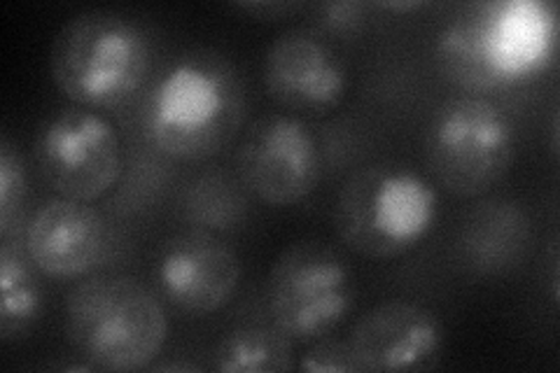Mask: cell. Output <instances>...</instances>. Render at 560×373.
<instances>
[{
	"label": "cell",
	"mask_w": 560,
	"mask_h": 373,
	"mask_svg": "<svg viewBox=\"0 0 560 373\" xmlns=\"http://www.w3.org/2000/svg\"><path fill=\"white\" fill-rule=\"evenodd\" d=\"M556 14L537 0H495L463 10L440 31V73L471 94L500 92L528 80L553 57Z\"/></svg>",
	"instance_id": "6da1fadb"
},
{
	"label": "cell",
	"mask_w": 560,
	"mask_h": 373,
	"mask_svg": "<svg viewBox=\"0 0 560 373\" xmlns=\"http://www.w3.org/2000/svg\"><path fill=\"white\" fill-rule=\"evenodd\" d=\"M243 115L245 84L232 59L215 49H189L154 82L143 129L156 152L203 162L232 143Z\"/></svg>",
	"instance_id": "7a4b0ae2"
},
{
	"label": "cell",
	"mask_w": 560,
	"mask_h": 373,
	"mask_svg": "<svg viewBox=\"0 0 560 373\" xmlns=\"http://www.w3.org/2000/svg\"><path fill=\"white\" fill-rule=\"evenodd\" d=\"M68 343L86 366L138 371L152 364L168 336L164 306L131 276H92L63 301Z\"/></svg>",
	"instance_id": "3957f363"
},
{
	"label": "cell",
	"mask_w": 560,
	"mask_h": 373,
	"mask_svg": "<svg viewBox=\"0 0 560 373\" xmlns=\"http://www.w3.org/2000/svg\"><path fill=\"white\" fill-rule=\"evenodd\" d=\"M152 45L145 28L113 10L68 20L49 49V73L80 108H117L145 84Z\"/></svg>",
	"instance_id": "277c9868"
},
{
	"label": "cell",
	"mask_w": 560,
	"mask_h": 373,
	"mask_svg": "<svg viewBox=\"0 0 560 373\" xmlns=\"http://www.w3.org/2000/svg\"><path fill=\"white\" fill-rule=\"evenodd\" d=\"M440 218V194L423 173L401 164H370L343 183L335 229L350 250L395 259L423 243Z\"/></svg>",
	"instance_id": "5b68a950"
},
{
	"label": "cell",
	"mask_w": 560,
	"mask_h": 373,
	"mask_svg": "<svg viewBox=\"0 0 560 373\" xmlns=\"http://www.w3.org/2000/svg\"><path fill=\"white\" fill-rule=\"evenodd\" d=\"M516 127L486 96L451 98L434 113L425 131V164L434 183L453 197L477 199L512 171Z\"/></svg>",
	"instance_id": "8992f818"
},
{
	"label": "cell",
	"mask_w": 560,
	"mask_h": 373,
	"mask_svg": "<svg viewBox=\"0 0 560 373\" xmlns=\"http://www.w3.org/2000/svg\"><path fill=\"white\" fill-rule=\"evenodd\" d=\"M267 301L273 325L308 346L335 331L353 311L355 285L343 257L320 241H300L269 271Z\"/></svg>",
	"instance_id": "52a82bcc"
},
{
	"label": "cell",
	"mask_w": 560,
	"mask_h": 373,
	"mask_svg": "<svg viewBox=\"0 0 560 373\" xmlns=\"http://www.w3.org/2000/svg\"><path fill=\"white\" fill-rule=\"evenodd\" d=\"M35 162L45 185L59 197L94 203L121 175V140L115 124L90 108H66L35 138Z\"/></svg>",
	"instance_id": "ba28073f"
},
{
	"label": "cell",
	"mask_w": 560,
	"mask_h": 373,
	"mask_svg": "<svg viewBox=\"0 0 560 373\" xmlns=\"http://www.w3.org/2000/svg\"><path fill=\"white\" fill-rule=\"evenodd\" d=\"M243 187L267 206L285 208L311 197L320 183V148L308 124L288 113L257 117L236 152Z\"/></svg>",
	"instance_id": "9c48e42d"
},
{
	"label": "cell",
	"mask_w": 560,
	"mask_h": 373,
	"mask_svg": "<svg viewBox=\"0 0 560 373\" xmlns=\"http://www.w3.org/2000/svg\"><path fill=\"white\" fill-rule=\"evenodd\" d=\"M269 98L294 117H325L348 92V68L325 35L290 28L269 45L261 66Z\"/></svg>",
	"instance_id": "30bf717a"
},
{
	"label": "cell",
	"mask_w": 560,
	"mask_h": 373,
	"mask_svg": "<svg viewBox=\"0 0 560 373\" xmlns=\"http://www.w3.org/2000/svg\"><path fill=\"white\" fill-rule=\"evenodd\" d=\"M241 264L232 245L208 229H185L164 241L156 282L171 306L189 315L222 311L236 294Z\"/></svg>",
	"instance_id": "8fae6325"
},
{
	"label": "cell",
	"mask_w": 560,
	"mask_h": 373,
	"mask_svg": "<svg viewBox=\"0 0 560 373\" xmlns=\"http://www.w3.org/2000/svg\"><path fill=\"white\" fill-rule=\"evenodd\" d=\"M358 371H428L444 350V327L416 301H385L366 311L348 334Z\"/></svg>",
	"instance_id": "7c38bea8"
},
{
	"label": "cell",
	"mask_w": 560,
	"mask_h": 373,
	"mask_svg": "<svg viewBox=\"0 0 560 373\" xmlns=\"http://www.w3.org/2000/svg\"><path fill=\"white\" fill-rule=\"evenodd\" d=\"M108 224L101 212L63 197L45 201L24 229V250L43 276L55 280L82 278L105 255Z\"/></svg>",
	"instance_id": "4fadbf2b"
},
{
	"label": "cell",
	"mask_w": 560,
	"mask_h": 373,
	"mask_svg": "<svg viewBox=\"0 0 560 373\" xmlns=\"http://www.w3.org/2000/svg\"><path fill=\"white\" fill-rule=\"evenodd\" d=\"M26 250L5 238L0 247V341L14 343L38 325L43 288Z\"/></svg>",
	"instance_id": "5bb4252c"
},
{
	"label": "cell",
	"mask_w": 560,
	"mask_h": 373,
	"mask_svg": "<svg viewBox=\"0 0 560 373\" xmlns=\"http://www.w3.org/2000/svg\"><path fill=\"white\" fill-rule=\"evenodd\" d=\"M294 366V341L276 325L236 327L213 350V369L224 373H280Z\"/></svg>",
	"instance_id": "9a60e30c"
},
{
	"label": "cell",
	"mask_w": 560,
	"mask_h": 373,
	"mask_svg": "<svg viewBox=\"0 0 560 373\" xmlns=\"http://www.w3.org/2000/svg\"><path fill=\"white\" fill-rule=\"evenodd\" d=\"M243 183L232 180L226 173L210 171L199 175L185 191V215L199 229L222 231L234 229L245 215V194Z\"/></svg>",
	"instance_id": "2e32d148"
},
{
	"label": "cell",
	"mask_w": 560,
	"mask_h": 373,
	"mask_svg": "<svg viewBox=\"0 0 560 373\" xmlns=\"http://www.w3.org/2000/svg\"><path fill=\"white\" fill-rule=\"evenodd\" d=\"M26 191L22 154L10 143V138H3L0 140V234L3 238H10L16 224L22 222Z\"/></svg>",
	"instance_id": "e0dca14e"
},
{
	"label": "cell",
	"mask_w": 560,
	"mask_h": 373,
	"mask_svg": "<svg viewBox=\"0 0 560 373\" xmlns=\"http://www.w3.org/2000/svg\"><path fill=\"white\" fill-rule=\"evenodd\" d=\"M302 371L308 373H353L358 371L353 352H350L348 339H335V336H323L308 343L302 360L296 362Z\"/></svg>",
	"instance_id": "ac0fdd59"
},
{
	"label": "cell",
	"mask_w": 560,
	"mask_h": 373,
	"mask_svg": "<svg viewBox=\"0 0 560 373\" xmlns=\"http://www.w3.org/2000/svg\"><path fill=\"white\" fill-rule=\"evenodd\" d=\"M318 16L331 33H358L364 24L362 3H325L318 8Z\"/></svg>",
	"instance_id": "d6986e66"
},
{
	"label": "cell",
	"mask_w": 560,
	"mask_h": 373,
	"mask_svg": "<svg viewBox=\"0 0 560 373\" xmlns=\"http://www.w3.org/2000/svg\"><path fill=\"white\" fill-rule=\"evenodd\" d=\"M243 12H248L257 20H288V16L300 12L304 5L302 3H290V0H280V3H241L238 5Z\"/></svg>",
	"instance_id": "ffe728a7"
}]
</instances>
